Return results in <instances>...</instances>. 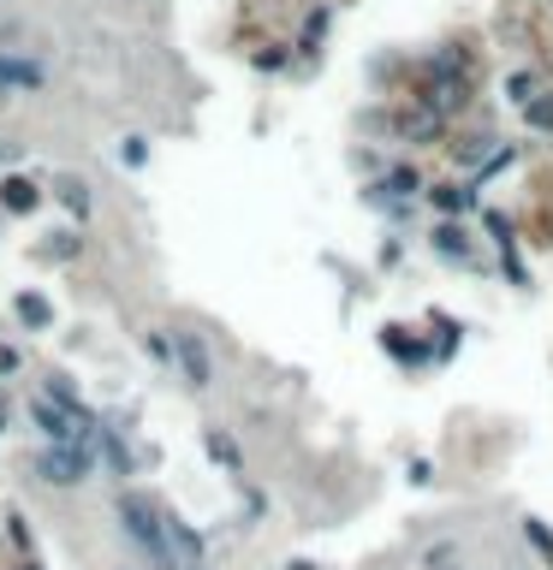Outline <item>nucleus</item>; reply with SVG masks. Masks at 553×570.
I'll list each match as a JSON object with an SVG mask.
<instances>
[{"mask_svg": "<svg viewBox=\"0 0 553 570\" xmlns=\"http://www.w3.org/2000/svg\"><path fill=\"white\" fill-rule=\"evenodd\" d=\"M19 315L31 321V327H48L54 310H48V298H31V291H24V298H19Z\"/></svg>", "mask_w": 553, "mask_h": 570, "instance_id": "nucleus-9", "label": "nucleus"}, {"mask_svg": "<svg viewBox=\"0 0 553 570\" xmlns=\"http://www.w3.org/2000/svg\"><path fill=\"white\" fill-rule=\"evenodd\" d=\"M523 535H530V540H535V547H542V552H548V559H553V535L542 529V523H523Z\"/></svg>", "mask_w": 553, "mask_h": 570, "instance_id": "nucleus-15", "label": "nucleus"}, {"mask_svg": "<svg viewBox=\"0 0 553 570\" xmlns=\"http://www.w3.org/2000/svg\"><path fill=\"white\" fill-rule=\"evenodd\" d=\"M434 250H441V256H464V232L458 226H441V232H434Z\"/></svg>", "mask_w": 553, "mask_h": 570, "instance_id": "nucleus-11", "label": "nucleus"}, {"mask_svg": "<svg viewBox=\"0 0 553 570\" xmlns=\"http://www.w3.org/2000/svg\"><path fill=\"white\" fill-rule=\"evenodd\" d=\"M423 101H429L434 113H453V108H464V101H471V83H464V78H434Z\"/></svg>", "mask_w": 553, "mask_h": 570, "instance_id": "nucleus-4", "label": "nucleus"}, {"mask_svg": "<svg viewBox=\"0 0 553 570\" xmlns=\"http://www.w3.org/2000/svg\"><path fill=\"white\" fill-rule=\"evenodd\" d=\"M0 190H7V209H36V202H42V190L31 179H7Z\"/></svg>", "mask_w": 553, "mask_h": 570, "instance_id": "nucleus-8", "label": "nucleus"}, {"mask_svg": "<svg viewBox=\"0 0 553 570\" xmlns=\"http://www.w3.org/2000/svg\"><path fill=\"white\" fill-rule=\"evenodd\" d=\"M202 446H209V458H214V463H226L232 476H244V458H239V446H232L221 428H209V434H202Z\"/></svg>", "mask_w": 553, "mask_h": 570, "instance_id": "nucleus-7", "label": "nucleus"}, {"mask_svg": "<svg viewBox=\"0 0 553 570\" xmlns=\"http://www.w3.org/2000/svg\"><path fill=\"white\" fill-rule=\"evenodd\" d=\"M387 190H399V197H411V190H417V172H392V179H387Z\"/></svg>", "mask_w": 553, "mask_h": 570, "instance_id": "nucleus-16", "label": "nucleus"}, {"mask_svg": "<svg viewBox=\"0 0 553 570\" xmlns=\"http://www.w3.org/2000/svg\"><path fill=\"white\" fill-rule=\"evenodd\" d=\"M530 125L535 131H553V90H548V101H530Z\"/></svg>", "mask_w": 553, "mask_h": 570, "instance_id": "nucleus-13", "label": "nucleus"}, {"mask_svg": "<svg viewBox=\"0 0 553 570\" xmlns=\"http://www.w3.org/2000/svg\"><path fill=\"white\" fill-rule=\"evenodd\" d=\"M512 101H530V71H512Z\"/></svg>", "mask_w": 553, "mask_h": 570, "instance_id": "nucleus-17", "label": "nucleus"}, {"mask_svg": "<svg viewBox=\"0 0 553 570\" xmlns=\"http://www.w3.org/2000/svg\"><path fill=\"white\" fill-rule=\"evenodd\" d=\"M60 197H66V209H78V214L90 209V197H84V185H71V179L60 185Z\"/></svg>", "mask_w": 553, "mask_h": 570, "instance_id": "nucleus-14", "label": "nucleus"}, {"mask_svg": "<svg viewBox=\"0 0 553 570\" xmlns=\"http://www.w3.org/2000/svg\"><path fill=\"white\" fill-rule=\"evenodd\" d=\"M120 529L137 540L143 552H150L155 570L179 565V559H173V547H167V511L155 505V500H143V493H120Z\"/></svg>", "mask_w": 553, "mask_h": 570, "instance_id": "nucleus-1", "label": "nucleus"}, {"mask_svg": "<svg viewBox=\"0 0 553 570\" xmlns=\"http://www.w3.org/2000/svg\"><path fill=\"white\" fill-rule=\"evenodd\" d=\"M0 83H7V90H42V66H31V60H12V54H0Z\"/></svg>", "mask_w": 553, "mask_h": 570, "instance_id": "nucleus-5", "label": "nucleus"}, {"mask_svg": "<svg viewBox=\"0 0 553 570\" xmlns=\"http://www.w3.org/2000/svg\"><path fill=\"white\" fill-rule=\"evenodd\" d=\"M405 137H417V143L441 137V113H434L429 101H417V108H405Z\"/></svg>", "mask_w": 553, "mask_h": 570, "instance_id": "nucleus-6", "label": "nucleus"}, {"mask_svg": "<svg viewBox=\"0 0 553 570\" xmlns=\"http://www.w3.org/2000/svg\"><path fill=\"white\" fill-rule=\"evenodd\" d=\"M42 399H54V404H60V411H84V404H78V392H71V387H66L60 375L48 380V392H42Z\"/></svg>", "mask_w": 553, "mask_h": 570, "instance_id": "nucleus-10", "label": "nucleus"}, {"mask_svg": "<svg viewBox=\"0 0 553 570\" xmlns=\"http://www.w3.org/2000/svg\"><path fill=\"white\" fill-rule=\"evenodd\" d=\"M42 481H54V488H78L84 476H90V446H48L36 458Z\"/></svg>", "mask_w": 553, "mask_h": 570, "instance_id": "nucleus-2", "label": "nucleus"}, {"mask_svg": "<svg viewBox=\"0 0 553 570\" xmlns=\"http://www.w3.org/2000/svg\"><path fill=\"white\" fill-rule=\"evenodd\" d=\"M434 202H441L446 214H453V209H471V190H458V185H441V190H434Z\"/></svg>", "mask_w": 553, "mask_h": 570, "instance_id": "nucleus-12", "label": "nucleus"}, {"mask_svg": "<svg viewBox=\"0 0 553 570\" xmlns=\"http://www.w3.org/2000/svg\"><path fill=\"white\" fill-rule=\"evenodd\" d=\"M173 357H179V369H185V387L202 392L214 380V357H209V345H202V333L179 327V333H173Z\"/></svg>", "mask_w": 553, "mask_h": 570, "instance_id": "nucleus-3", "label": "nucleus"}]
</instances>
